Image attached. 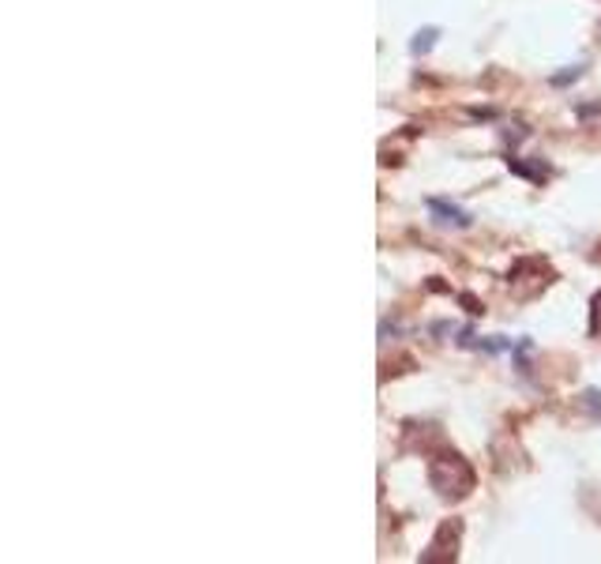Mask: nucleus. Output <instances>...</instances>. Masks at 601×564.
<instances>
[{
  "mask_svg": "<svg viewBox=\"0 0 601 564\" xmlns=\"http://www.w3.org/2000/svg\"><path fill=\"white\" fill-rule=\"evenodd\" d=\"M429 482L444 500H458L474 489V471L463 455H444V460L429 466Z\"/></svg>",
  "mask_w": 601,
  "mask_h": 564,
  "instance_id": "obj_1",
  "label": "nucleus"
},
{
  "mask_svg": "<svg viewBox=\"0 0 601 564\" xmlns=\"http://www.w3.org/2000/svg\"><path fill=\"white\" fill-rule=\"evenodd\" d=\"M429 207L436 211V215H444L447 223H455V226H470V215H466V211H458V207H451V204H444V200H432Z\"/></svg>",
  "mask_w": 601,
  "mask_h": 564,
  "instance_id": "obj_2",
  "label": "nucleus"
},
{
  "mask_svg": "<svg viewBox=\"0 0 601 564\" xmlns=\"http://www.w3.org/2000/svg\"><path fill=\"white\" fill-rule=\"evenodd\" d=\"M432 38H436V31H426V34H418V42H413V53H426L432 46Z\"/></svg>",
  "mask_w": 601,
  "mask_h": 564,
  "instance_id": "obj_3",
  "label": "nucleus"
}]
</instances>
